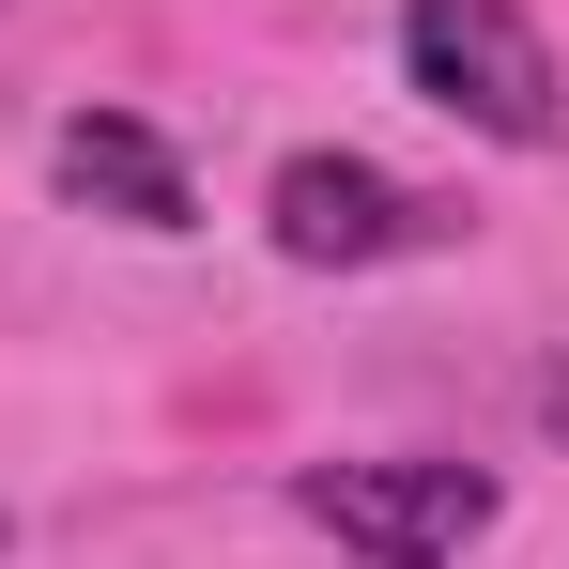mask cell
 I'll list each match as a JSON object with an SVG mask.
<instances>
[{
  "label": "cell",
  "instance_id": "1",
  "mask_svg": "<svg viewBox=\"0 0 569 569\" xmlns=\"http://www.w3.org/2000/svg\"><path fill=\"white\" fill-rule=\"evenodd\" d=\"M400 78L447 108V123H477V139H523V154L569 123L555 47H539L508 0H400Z\"/></svg>",
  "mask_w": 569,
  "mask_h": 569
},
{
  "label": "cell",
  "instance_id": "2",
  "mask_svg": "<svg viewBox=\"0 0 569 569\" xmlns=\"http://www.w3.org/2000/svg\"><path fill=\"white\" fill-rule=\"evenodd\" d=\"M292 508H308L339 555H370V569H447V555L492 539V477L477 462H308Z\"/></svg>",
  "mask_w": 569,
  "mask_h": 569
},
{
  "label": "cell",
  "instance_id": "3",
  "mask_svg": "<svg viewBox=\"0 0 569 569\" xmlns=\"http://www.w3.org/2000/svg\"><path fill=\"white\" fill-rule=\"evenodd\" d=\"M262 231H278V262L308 278H355V262H400V247H447L462 216L416 186H385L370 154H292L278 186H262Z\"/></svg>",
  "mask_w": 569,
  "mask_h": 569
},
{
  "label": "cell",
  "instance_id": "4",
  "mask_svg": "<svg viewBox=\"0 0 569 569\" xmlns=\"http://www.w3.org/2000/svg\"><path fill=\"white\" fill-rule=\"evenodd\" d=\"M62 200H93V216H123V231H186V154L154 139V123H123V108H78L62 123Z\"/></svg>",
  "mask_w": 569,
  "mask_h": 569
},
{
  "label": "cell",
  "instance_id": "5",
  "mask_svg": "<svg viewBox=\"0 0 569 569\" xmlns=\"http://www.w3.org/2000/svg\"><path fill=\"white\" fill-rule=\"evenodd\" d=\"M539 416H555V431H569V385H539Z\"/></svg>",
  "mask_w": 569,
  "mask_h": 569
}]
</instances>
